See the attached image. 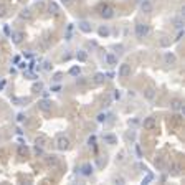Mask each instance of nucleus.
<instances>
[{
    "instance_id": "1",
    "label": "nucleus",
    "mask_w": 185,
    "mask_h": 185,
    "mask_svg": "<svg viewBox=\"0 0 185 185\" xmlns=\"http://www.w3.org/2000/svg\"><path fill=\"white\" fill-rule=\"evenodd\" d=\"M149 35V27L146 23H137L136 25V37L137 38H144Z\"/></svg>"
},
{
    "instance_id": "2",
    "label": "nucleus",
    "mask_w": 185,
    "mask_h": 185,
    "mask_svg": "<svg viewBox=\"0 0 185 185\" xmlns=\"http://www.w3.org/2000/svg\"><path fill=\"white\" fill-rule=\"evenodd\" d=\"M70 139L66 137V136H60L58 139H56V147L60 149V151H66V149H70Z\"/></svg>"
},
{
    "instance_id": "3",
    "label": "nucleus",
    "mask_w": 185,
    "mask_h": 185,
    "mask_svg": "<svg viewBox=\"0 0 185 185\" xmlns=\"http://www.w3.org/2000/svg\"><path fill=\"white\" fill-rule=\"evenodd\" d=\"M38 109L43 111V113H48V111H51V101H48V99H42V101H38Z\"/></svg>"
},
{
    "instance_id": "4",
    "label": "nucleus",
    "mask_w": 185,
    "mask_h": 185,
    "mask_svg": "<svg viewBox=\"0 0 185 185\" xmlns=\"http://www.w3.org/2000/svg\"><path fill=\"white\" fill-rule=\"evenodd\" d=\"M118 75L121 76V78H127V76L131 75V66L127 63H122L121 66H119V71H118Z\"/></svg>"
},
{
    "instance_id": "5",
    "label": "nucleus",
    "mask_w": 185,
    "mask_h": 185,
    "mask_svg": "<svg viewBox=\"0 0 185 185\" xmlns=\"http://www.w3.org/2000/svg\"><path fill=\"white\" fill-rule=\"evenodd\" d=\"M141 10H142L144 13H151L152 10H154V5H152L151 0H142V2H141Z\"/></svg>"
},
{
    "instance_id": "6",
    "label": "nucleus",
    "mask_w": 185,
    "mask_h": 185,
    "mask_svg": "<svg viewBox=\"0 0 185 185\" xmlns=\"http://www.w3.org/2000/svg\"><path fill=\"white\" fill-rule=\"evenodd\" d=\"M142 126H144V129H154L156 127V118H152V116H149V118H146L142 121Z\"/></svg>"
},
{
    "instance_id": "7",
    "label": "nucleus",
    "mask_w": 185,
    "mask_h": 185,
    "mask_svg": "<svg viewBox=\"0 0 185 185\" xmlns=\"http://www.w3.org/2000/svg\"><path fill=\"white\" fill-rule=\"evenodd\" d=\"M104 20H109V18H113L114 17V10L111 9V7H104V9L101 10V13H99Z\"/></svg>"
},
{
    "instance_id": "8",
    "label": "nucleus",
    "mask_w": 185,
    "mask_h": 185,
    "mask_svg": "<svg viewBox=\"0 0 185 185\" xmlns=\"http://www.w3.org/2000/svg\"><path fill=\"white\" fill-rule=\"evenodd\" d=\"M164 61H165V65H175V61H177V56L174 55L172 51H167L164 55Z\"/></svg>"
},
{
    "instance_id": "9",
    "label": "nucleus",
    "mask_w": 185,
    "mask_h": 185,
    "mask_svg": "<svg viewBox=\"0 0 185 185\" xmlns=\"http://www.w3.org/2000/svg\"><path fill=\"white\" fill-rule=\"evenodd\" d=\"M35 144H37V146H40V147H45L46 144H48V137H46L45 134L37 136V137H35Z\"/></svg>"
},
{
    "instance_id": "10",
    "label": "nucleus",
    "mask_w": 185,
    "mask_h": 185,
    "mask_svg": "<svg viewBox=\"0 0 185 185\" xmlns=\"http://www.w3.org/2000/svg\"><path fill=\"white\" fill-rule=\"evenodd\" d=\"M170 108H172L174 111H182V113H184V103L180 101V99H174L172 103H170Z\"/></svg>"
},
{
    "instance_id": "11",
    "label": "nucleus",
    "mask_w": 185,
    "mask_h": 185,
    "mask_svg": "<svg viewBox=\"0 0 185 185\" xmlns=\"http://www.w3.org/2000/svg\"><path fill=\"white\" fill-rule=\"evenodd\" d=\"M92 165L91 164H84L83 167H81V174H83L84 177H91V174H92Z\"/></svg>"
},
{
    "instance_id": "12",
    "label": "nucleus",
    "mask_w": 185,
    "mask_h": 185,
    "mask_svg": "<svg viewBox=\"0 0 185 185\" xmlns=\"http://www.w3.org/2000/svg\"><path fill=\"white\" fill-rule=\"evenodd\" d=\"M104 60H106V63L109 65V66H116V65H118V58H116L113 53H108V55L104 56Z\"/></svg>"
},
{
    "instance_id": "13",
    "label": "nucleus",
    "mask_w": 185,
    "mask_h": 185,
    "mask_svg": "<svg viewBox=\"0 0 185 185\" xmlns=\"http://www.w3.org/2000/svg\"><path fill=\"white\" fill-rule=\"evenodd\" d=\"M48 10H50L51 15H58L60 13V7H58L56 2H50V4H48Z\"/></svg>"
},
{
    "instance_id": "14",
    "label": "nucleus",
    "mask_w": 185,
    "mask_h": 185,
    "mask_svg": "<svg viewBox=\"0 0 185 185\" xmlns=\"http://www.w3.org/2000/svg\"><path fill=\"white\" fill-rule=\"evenodd\" d=\"M104 142L106 144H109V146H114V144L118 142V137H116V136H113V134H104Z\"/></svg>"
},
{
    "instance_id": "15",
    "label": "nucleus",
    "mask_w": 185,
    "mask_h": 185,
    "mask_svg": "<svg viewBox=\"0 0 185 185\" xmlns=\"http://www.w3.org/2000/svg\"><path fill=\"white\" fill-rule=\"evenodd\" d=\"M144 96H146V99H154V98H156V89L152 88V86H149V88L144 91Z\"/></svg>"
},
{
    "instance_id": "16",
    "label": "nucleus",
    "mask_w": 185,
    "mask_h": 185,
    "mask_svg": "<svg viewBox=\"0 0 185 185\" xmlns=\"http://www.w3.org/2000/svg\"><path fill=\"white\" fill-rule=\"evenodd\" d=\"M78 27H80V30L83 32V33H91V30H92V28H91V25H89L88 22H81V23H80Z\"/></svg>"
},
{
    "instance_id": "17",
    "label": "nucleus",
    "mask_w": 185,
    "mask_h": 185,
    "mask_svg": "<svg viewBox=\"0 0 185 185\" xmlns=\"http://www.w3.org/2000/svg\"><path fill=\"white\" fill-rule=\"evenodd\" d=\"M10 37H12V40H13V43H15V45L22 43V40H23V33H22V32H15V33L10 35Z\"/></svg>"
},
{
    "instance_id": "18",
    "label": "nucleus",
    "mask_w": 185,
    "mask_h": 185,
    "mask_svg": "<svg viewBox=\"0 0 185 185\" xmlns=\"http://www.w3.org/2000/svg\"><path fill=\"white\" fill-rule=\"evenodd\" d=\"M76 58H78V61L84 63V61H88V53H86L84 50H80L78 53H76Z\"/></svg>"
},
{
    "instance_id": "19",
    "label": "nucleus",
    "mask_w": 185,
    "mask_h": 185,
    "mask_svg": "<svg viewBox=\"0 0 185 185\" xmlns=\"http://www.w3.org/2000/svg\"><path fill=\"white\" fill-rule=\"evenodd\" d=\"M98 33H99V37H109L111 30H109V27L103 25V27H99V30H98Z\"/></svg>"
},
{
    "instance_id": "20",
    "label": "nucleus",
    "mask_w": 185,
    "mask_h": 185,
    "mask_svg": "<svg viewBox=\"0 0 185 185\" xmlns=\"http://www.w3.org/2000/svg\"><path fill=\"white\" fill-rule=\"evenodd\" d=\"M20 18H23V20H30L32 18V10L30 9H25L20 12Z\"/></svg>"
},
{
    "instance_id": "21",
    "label": "nucleus",
    "mask_w": 185,
    "mask_h": 185,
    "mask_svg": "<svg viewBox=\"0 0 185 185\" xmlns=\"http://www.w3.org/2000/svg\"><path fill=\"white\" fill-rule=\"evenodd\" d=\"M27 154H28V147L23 146V144H20V146H18V156H20V157H27Z\"/></svg>"
},
{
    "instance_id": "22",
    "label": "nucleus",
    "mask_w": 185,
    "mask_h": 185,
    "mask_svg": "<svg viewBox=\"0 0 185 185\" xmlns=\"http://www.w3.org/2000/svg\"><path fill=\"white\" fill-rule=\"evenodd\" d=\"M46 164L48 165H56L58 164V157L56 156H48L46 157Z\"/></svg>"
},
{
    "instance_id": "23",
    "label": "nucleus",
    "mask_w": 185,
    "mask_h": 185,
    "mask_svg": "<svg viewBox=\"0 0 185 185\" xmlns=\"http://www.w3.org/2000/svg\"><path fill=\"white\" fill-rule=\"evenodd\" d=\"M94 83H98V84L104 83V75H103V73H96V75H94Z\"/></svg>"
},
{
    "instance_id": "24",
    "label": "nucleus",
    "mask_w": 185,
    "mask_h": 185,
    "mask_svg": "<svg viewBox=\"0 0 185 185\" xmlns=\"http://www.w3.org/2000/svg\"><path fill=\"white\" fill-rule=\"evenodd\" d=\"M80 73H81L80 66H71V68H70V75H71V76H78Z\"/></svg>"
},
{
    "instance_id": "25",
    "label": "nucleus",
    "mask_w": 185,
    "mask_h": 185,
    "mask_svg": "<svg viewBox=\"0 0 185 185\" xmlns=\"http://www.w3.org/2000/svg\"><path fill=\"white\" fill-rule=\"evenodd\" d=\"M32 89H33V91H35V92H38V91H42V89H43V83H42V81H40V83H35V84H33V86H32Z\"/></svg>"
},
{
    "instance_id": "26",
    "label": "nucleus",
    "mask_w": 185,
    "mask_h": 185,
    "mask_svg": "<svg viewBox=\"0 0 185 185\" xmlns=\"http://www.w3.org/2000/svg\"><path fill=\"white\" fill-rule=\"evenodd\" d=\"M170 170H172V174H180V165H179V164H172V165H170Z\"/></svg>"
},
{
    "instance_id": "27",
    "label": "nucleus",
    "mask_w": 185,
    "mask_h": 185,
    "mask_svg": "<svg viewBox=\"0 0 185 185\" xmlns=\"http://www.w3.org/2000/svg\"><path fill=\"white\" fill-rule=\"evenodd\" d=\"M98 122H104L106 119H108V114H104V113H101V114H98Z\"/></svg>"
},
{
    "instance_id": "28",
    "label": "nucleus",
    "mask_w": 185,
    "mask_h": 185,
    "mask_svg": "<svg viewBox=\"0 0 185 185\" xmlns=\"http://www.w3.org/2000/svg\"><path fill=\"white\" fill-rule=\"evenodd\" d=\"M12 101L15 103V104H18V106H23V103H25V99H23V98H13Z\"/></svg>"
},
{
    "instance_id": "29",
    "label": "nucleus",
    "mask_w": 185,
    "mask_h": 185,
    "mask_svg": "<svg viewBox=\"0 0 185 185\" xmlns=\"http://www.w3.org/2000/svg\"><path fill=\"white\" fill-rule=\"evenodd\" d=\"M35 154H37V156H43V147H40V146H37V144H35Z\"/></svg>"
},
{
    "instance_id": "30",
    "label": "nucleus",
    "mask_w": 185,
    "mask_h": 185,
    "mask_svg": "<svg viewBox=\"0 0 185 185\" xmlns=\"http://www.w3.org/2000/svg\"><path fill=\"white\" fill-rule=\"evenodd\" d=\"M175 27L179 30H182V28H184V20H182V18H177V20H175Z\"/></svg>"
},
{
    "instance_id": "31",
    "label": "nucleus",
    "mask_w": 185,
    "mask_h": 185,
    "mask_svg": "<svg viewBox=\"0 0 185 185\" xmlns=\"http://www.w3.org/2000/svg\"><path fill=\"white\" fill-rule=\"evenodd\" d=\"M152 180H154V175H152V174H147L146 179L142 180V184H149V182H152Z\"/></svg>"
},
{
    "instance_id": "32",
    "label": "nucleus",
    "mask_w": 185,
    "mask_h": 185,
    "mask_svg": "<svg viewBox=\"0 0 185 185\" xmlns=\"http://www.w3.org/2000/svg\"><path fill=\"white\" fill-rule=\"evenodd\" d=\"M51 68H53V65H51L50 61H45V63H43V70H45V71H50Z\"/></svg>"
},
{
    "instance_id": "33",
    "label": "nucleus",
    "mask_w": 185,
    "mask_h": 185,
    "mask_svg": "<svg viewBox=\"0 0 185 185\" xmlns=\"http://www.w3.org/2000/svg\"><path fill=\"white\" fill-rule=\"evenodd\" d=\"M5 15H7V7L0 5V17H5Z\"/></svg>"
},
{
    "instance_id": "34",
    "label": "nucleus",
    "mask_w": 185,
    "mask_h": 185,
    "mask_svg": "<svg viewBox=\"0 0 185 185\" xmlns=\"http://www.w3.org/2000/svg\"><path fill=\"white\" fill-rule=\"evenodd\" d=\"M94 142H96V136H89L88 144H89V146H94Z\"/></svg>"
},
{
    "instance_id": "35",
    "label": "nucleus",
    "mask_w": 185,
    "mask_h": 185,
    "mask_svg": "<svg viewBox=\"0 0 185 185\" xmlns=\"http://www.w3.org/2000/svg\"><path fill=\"white\" fill-rule=\"evenodd\" d=\"M4 33L7 35V37H10V35H12V32H10V27H9V25H5V27H4Z\"/></svg>"
},
{
    "instance_id": "36",
    "label": "nucleus",
    "mask_w": 185,
    "mask_h": 185,
    "mask_svg": "<svg viewBox=\"0 0 185 185\" xmlns=\"http://www.w3.org/2000/svg\"><path fill=\"white\" fill-rule=\"evenodd\" d=\"M136 154H137V157H142V151H141V147H139V144L136 146Z\"/></svg>"
},
{
    "instance_id": "37",
    "label": "nucleus",
    "mask_w": 185,
    "mask_h": 185,
    "mask_svg": "<svg viewBox=\"0 0 185 185\" xmlns=\"http://www.w3.org/2000/svg\"><path fill=\"white\" fill-rule=\"evenodd\" d=\"M17 121H18V122H23V121H25V116H23V114L20 113V114L17 116Z\"/></svg>"
},
{
    "instance_id": "38",
    "label": "nucleus",
    "mask_w": 185,
    "mask_h": 185,
    "mask_svg": "<svg viewBox=\"0 0 185 185\" xmlns=\"http://www.w3.org/2000/svg\"><path fill=\"white\" fill-rule=\"evenodd\" d=\"M119 98H121V91L116 89V91H114V99H119Z\"/></svg>"
},
{
    "instance_id": "39",
    "label": "nucleus",
    "mask_w": 185,
    "mask_h": 185,
    "mask_svg": "<svg viewBox=\"0 0 185 185\" xmlns=\"http://www.w3.org/2000/svg\"><path fill=\"white\" fill-rule=\"evenodd\" d=\"M61 78H63V75H61V73H56V75H55V78H53V80H55V81H60V80H61Z\"/></svg>"
},
{
    "instance_id": "40",
    "label": "nucleus",
    "mask_w": 185,
    "mask_h": 185,
    "mask_svg": "<svg viewBox=\"0 0 185 185\" xmlns=\"http://www.w3.org/2000/svg\"><path fill=\"white\" fill-rule=\"evenodd\" d=\"M51 91H53V92H60V91H61V86H53Z\"/></svg>"
},
{
    "instance_id": "41",
    "label": "nucleus",
    "mask_w": 185,
    "mask_h": 185,
    "mask_svg": "<svg viewBox=\"0 0 185 185\" xmlns=\"http://www.w3.org/2000/svg\"><path fill=\"white\" fill-rule=\"evenodd\" d=\"M162 165H164L162 164V160H156V167L157 169H162Z\"/></svg>"
},
{
    "instance_id": "42",
    "label": "nucleus",
    "mask_w": 185,
    "mask_h": 185,
    "mask_svg": "<svg viewBox=\"0 0 185 185\" xmlns=\"http://www.w3.org/2000/svg\"><path fill=\"white\" fill-rule=\"evenodd\" d=\"M18 68H20V70H27V63H25V61L20 63V65H18Z\"/></svg>"
},
{
    "instance_id": "43",
    "label": "nucleus",
    "mask_w": 185,
    "mask_h": 185,
    "mask_svg": "<svg viewBox=\"0 0 185 185\" xmlns=\"http://www.w3.org/2000/svg\"><path fill=\"white\" fill-rule=\"evenodd\" d=\"M61 4H65V5H71V4H73V0H61Z\"/></svg>"
},
{
    "instance_id": "44",
    "label": "nucleus",
    "mask_w": 185,
    "mask_h": 185,
    "mask_svg": "<svg viewBox=\"0 0 185 185\" xmlns=\"http://www.w3.org/2000/svg\"><path fill=\"white\" fill-rule=\"evenodd\" d=\"M169 43H170V42H169V40H162V42H160V45H162V46H167Z\"/></svg>"
},
{
    "instance_id": "45",
    "label": "nucleus",
    "mask_w": 185,
    "mask_h": 185,
    "mask_svg": "<svg viewBox=\"0 0 185 185\" xmlns=\"http://www.w3.org/2000/svg\"><path fill=\"white\" fill-rule=\"evenodd\" d=\"M4 88H5V80H2V81H0V91H2Z\"/></svg>"
},
{
    "instance_id": "46",
    "label": "nucleus",
    "mask_w": 185,
    "mask_h": 185,
    "mask_svg": "<svg viewBox=\"0 0 185 185\" xmlns=\"http://www.w3.org/2000/svg\"><path fill=\"white\" fill-rule=\"evenodd\" d=\"M0 156H5V151H4V149H0Z\"/></svg>"
}]
</instances>
